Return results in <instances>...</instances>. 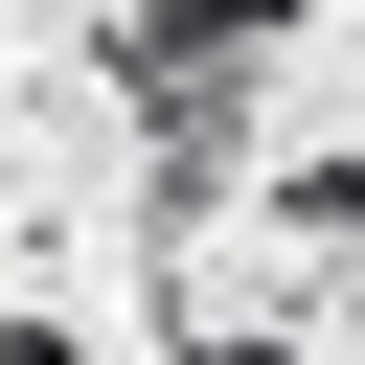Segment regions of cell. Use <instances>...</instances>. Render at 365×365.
<instances>
[{
	"instance_id": "6da1fadb",
	"label": "cell",
	"mask_w": 365,
	"mask_h": 365,
	"mask_svg": "<svg viewBox=\"0 0 365 365\" xmlns=\"http://www.w3.org/2000/svg\"><path fill=\"white\" fill-rule=\"evenodd\" d=\"M23 365H68V342H23Z\"/></svg>"
}]
</instances>
